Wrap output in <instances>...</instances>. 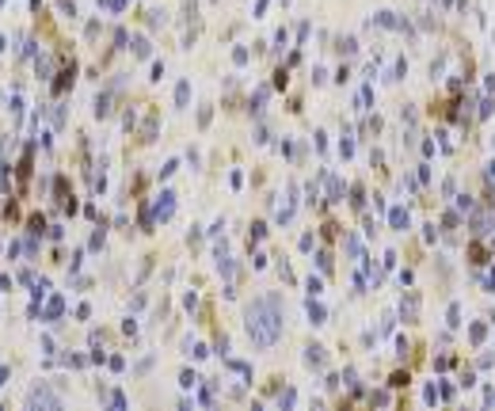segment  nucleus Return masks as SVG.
Instances as JSON below:
<instances>
[{
    "mask_svg": "<svg viewBox=\"0 0 495 411\" xmlns=\"http://www.w3.org/2000/svg\"><path fill=\"white\" fill-rule=\"evenodd\" d=\"M27 404H31V408H58V404H61V396H54V392H50L46 384H38V388H31Z\"/></svg>",
    "mask_w": 495,
    "mask_h": 411,
    "instance_id": "nucleus-2",
    "label": "nucleus"
},
{
    "mask_svg": "<svg viewBox=\"0 0 495 411\" xmlns=\"http://www.w3.org/2000/svg\"><path fill=\"white\" fill-rule=\"evenodd\" d=\"M248 335H251V343L263 347V350L278 343V335H282V312H278L275 297L251 301V309H248Z\"/></svg>",
    "mask_w": 495,
    "mask_h": 411,
    "instance_id": "nucleus-1",
    "label": "nucleus"
},
{
    "mask_svg": "<svg viewBox=\"0 0 495 411\" xmlns=\"http://www.w3.org/2000/svg\"><path fill=\"white\" fill-rule=\"evenodd\" d=\"M305 362H309V366H320V362H324V354H320V347H309V354H305Z\"/></svg>",
    "mask_w": 495,
    "mask_h": 411,
    "instance_id": "nucleus-4",
    "label": "nucleus"
},
{
    "mask_svg": "<svg viewBox=\"0 0 495 411\" xmlns=\"http://www.w3.org/2000/svg\"><path fill=\"white\" fill-rule=\"evenodd\" d=\"M175 194H168V190H164V194H160V198H156V206H153V213H156V217H160V221H164V217H172V210H175Z\"/></svg>",
    "mask_w": 495,
    "mask_h": 411,
    "instance_id": "nucleus-3",
    "label": "nucleus"
},
{
    "mask_svg": "<svg viewBox=\"0 0 495 411\" xmlns=\"http://www.w3.org/2000/svg\"><path fill=\"white\" fill-rule=\"evenodd\" d=\"M309 316H312V324H324V309L320 305H309Z\"/></svg>",
    "mask_w": 495,
    "mask_h": 411,
    "instance_id": "nucleus-6",
    "label": "nucleus"
},
{
    "mask_svg": "<svg viewBox=\"0 0 495 411\" xmlns=\"http://www.w3.org/2000/svg\"><path fill=\"white\" fill-rule=\"evenodd\" d=\"M61 309H65V305H61V297H54V301H50V305H46V316L54 320V316H61Z\"/></svg>",
    "mask_w": 495,
    "mask_h": 411,
    "instance_id": "nucleus-5",
    "label": "nucleus"
}]
</instances>
